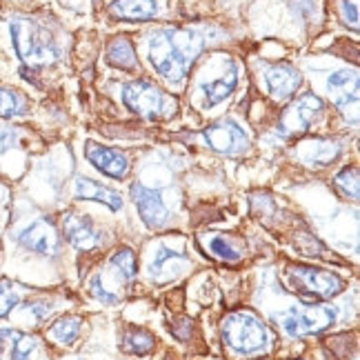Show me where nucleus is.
<instances>
[{
  "label": "nucleus",
  "instance_id": "f257e3e1",
  "mask_svg": "<svg viewBox=\"0 0 360 360\" xmlns=\"http://www.w3.org/2000/svg\"><path fill=\"white\" fill-rule=\"evenodd\" d=\"M202 38L191 30L165 27L151 34L147 45V58L156 74L169 82H180L196 60Z\"/></svg>",
  "mask_w": 360,
  "mask_h": 360
},
{
  "label": "nucleus",
  "instance_id": "f03ea898",
  "mask_svg": "<svg viewBox=\"0 0 360 360\" xmlns=\"http://www.w3.org/2000/svg\"><path fill=\"white\" fill-rule=\"evenodd\" d=\"M9 36L16 56L25 67H47L58 63L63 49L56 34L47 25L30 16H13L9 20Z\"/></svg>",
  "mask_w": 360,
  "mask_h": 360
},
{
  "label": "nucleus",
  "instance_id": "7ed1b4c3",
  "mask_svg": "<svg viewBox=\"0 0 360 360\" xmlns=\"http://www.w3.org/2000/svg\"><path fill=\"white\" fill-rule=\"evenodd\" d=\"M223 340L236 354H258L267 349L269 331L256 314L236 311L223 321Z\"/></svg>",
  "mask_w": 360,
  "mask_h": 360
},
{
  "label": "nucleus",
  "instance_id": "20e7f679",
  "mask_svg": "<svg viewBox=\"0 0 360 360\" xmlns=\"http://www.w3.org/2000/svg\"><path fill=\"white\" fill-rule=\"evenodd\" d=\"M122 103L131 109L134 114L158 120L174 116L178 109V101L174 96L165 94L160 87H156L149 80H131L122 87Z\"/></svg>",
  "mask_w": 360,
  "mask_h": 360
},
{
  "label": "nucleus",
  "instance_id": "39448f33",
  "mask_svg": "<svg viewBox=\"0 0 360 360\" xmlns=\"http://www.w3.org/2000/svg\"><path fill=\"white\" fill-rule=\"evenodd\" d=\"M289 338H302L327 329L336 321V309L329 304H311V307H292L276 316Z\"/></svg>",
  "mask_w": 360,
  "mask_h": 360
},
{
  "label": "nucleus",
  "instance_id": "423d86ee",
  "mask_svg": "<svg viewBox=\"0 0 360 360\" xmlns=\"http://www.w3.org/2000/svg\"><path fill=\"white\" fill-rule=\"evenodd\" d=\"M200 138H202L205 147H210L220 156H240L249 149L247 131L231 118L210 124V127L200 134Z\"/></svg>",
  "mask_w": 360,
  "mask_h": 360
},
{
  "label": "nucleus",
  "instance_id": "0eeeda50",
  "mask_svg": "<svg viewBox=\"0 0 360 360\" xmlns=\"http://www.w3.org/2000/svg\"><path fill=\"white\" fill-rule=\"evenodd\" d=\"M16 243L27 249V252L38 254V256H47L53 258L60 252V236L56 225L51 223L49 218H36L32 223H27L16 231Z\"/></svg>",
  "mask_w": 360,
  "mask_h": 360
},
{
  "label": "nucleus",
  "instance_id": "6e6552de",
  "mask_svg": "<svg viewBox=\"0 0 360 360\" xmlns=\"http://www.w3.org/2000/svg\"><path fill=\"white\" fill-rule=\"evenodd\" d=\"M323 109L325 105L318 96L314 94L300 96V98H296V103H292L285 109L281 122L276 124V134L281 138H292V136L304 134L309 129V124L323 114Z\"/></svg>",
  "mask_w": 360,
  "mask_h": 360
},
{
  "label": "nucleus",
  "instance_id": "1a4fd4ad",
  "mask_svg": "<svg viewBox=\"0 0 360 360\" xmlns=\"http://www.w3.org/2000/svg\"><path fill=\"white\" fill-rule=\"evenodd\" d=\"M238 74H240V69L231 58L220 60V69L216 72V76H210L198 82V91L202 96V107L212 109L220 103H225L238 87Z\"/></svg>",
  "mask_w": 360,
  "mask_h": 360
},
{
  "label": "nucleus",
  "instance_id": "9d476101",
  "mask_svg": "<svg viewBox=\"0 0 360 360\" xmlns=\"http://www.w3.org/2000/svg\"><path fill=\"white\" fill-rule=\"evenodd\" d=\"M289 281L304 294H314L321 298H331L340 294L345 289V283L340 276L325 271V269H314V267H294L289 269Z\"/></svg>",
  "mask_w": 360,
  "mask_h": 360
},
{
  "label": "nucleus",
  "instance_id": "9b49d317",
  "mask_svg": "<svg viewBox=\"0 0 360 360\" xmlns=\"http://www.w3.org/2000/svg\"><path fill=\"white\" fill-rule=\"evenodd\" d=\"M262 80H265L267 94L276 101H287L300 89L302 76L289 63H262Z\"/></svg>",
  "mask_w": 360,
  "mask_h": 360
},
{
  "label": "nucleus",
  "instance_id": "f8f14e48",
  "mask_svg": "<svg viewBox=\"0 0 360 360\" xmlns=\"http://www.w3.org/2000/svg\"><path fill=\"white\" fill-rule=\"evenodd\" d=\"M131 200L136 205L138 214H141L143 223L149 229H160L169 220L167 202H165L160 191L149 189L143 183H136V185H131Z\"/></svg>",
  "mask_w": 360,
  "mask_h": 360
},
{
  "label": "nucleus",
  "instance_id": "ddd939ff",
  "mask_svg": "<svg viewBox=\"0 0 360 360\" xmlns=\"http://www.w3.org/2000/svg\"><path fill=\"white\" fill-rule=\"evenodd\" d=\"M327 91L331 98H334V105L345 116H349V109L356 116V109H358V74H356V69H338V72L329 74Z\"/></svg>",
  "mask_w": 360,
  "mask_h": 360
},
{
  "label": "nucleus",
  "instance_id": "4468645a",
  "mask_svg": "<svg viewBox=\"0 0 360 360\" xmlns=\"http://www.w3.org/2000/svg\"><path fill=\"white\" fill-rule=\"evenodd\" d=\"M85 156L94 165L96 169H101L105 176L122 180L129 174V158L124 151L114 149V147H103L96 143H87L85 147Z\"/></svg>",
  "mask_w": 360,
  "mask_h": 360
},
{
  "label": "nucleus",
  "instance_id": "2eb2a0df",
  "mask_svg": "<svg viewBox=\"0 0 360 360\" xmlns=\"http://www.w3.org/2000/svg\"><path fill=\"white\" fill-rule=\"evenodd\" d=\"M63 231L67 240L72 243L80 252H89V249L101 245V231L94 227V223L85 216H78L74 212L65 214L63 218Z\"/></svg>",
  "mask_w": 360,
  "mask_h": 360
},
{
  "label": "nucleus",
  "instance_id": "dca6fc26",
  "mask_svg": "<svg viewBox=\"0 0 360 360\" xmlns=\"http://www.w3.org/2000/svg\"><path fill=\"white\" fill-rule=\"evenodd\" d=\"M38 349V338L20 329L0 327V360H30Z\"/></svg>",
  "mask_w": 360,
  "mask_h": 360
},
{
  "label": "nucleus",
  "instance_id": "f3484780",
  "mask_svg": "<svg viewBox=\"0 0 360 360\" xmlns=\"http://www.w3.org/2000/svg\"><path fill=\"white\" fill-rule=\"evenodd\" d=\"M189 262V256L185 252H174L169 247H158V252L149 265V278L156 283H165L183 269V265Z\"/></svg>",
  "mask_w": 360,
  "mask_h": 360
},
{
  "label": "nucleus",
  "instance_id": "a211bd4d",
  "mask_svg": "<svg viewBox=\"0 0 360 360\" xmlns=\"http://www.w3.org/2000/svg\"><path fill=\"white\" fill-rule=\"evenodd\" d=\"M74 196L78 200H96V202L109 207L112 212H120L122 210V200L118 196V191L109 189V187H103L98 183H94L91 178H85V176H78L74 180Z\"/></svg>",
  "mask_w": 360,
  "mask_h": 360
},
{
  "label": "nucleus",
  "instance_id": "6ab92c4d",
  "mask_svg": "<svg viewBox=\"0 0 360 360\" xmlns=\"http://www.w3.org/2000/svg\"><path fill=\"white\" fill-rule=\"evenodd\" d=\"M340 154V145L334 141H309V143H302L296 151V156L307 162L314 165V167H325L331 160H336Z\"/></svg>",
  "mask_w": 360,
  "mask_h": 360
},
{
  "label": "nucleus",
  "instance_id": "aec40b11",
  "mask_svg": "<svg viewBox=\"0 0 360 360\" xmlns=\"http://www.w3.org/2000/svg\"><path fill=\"white\" fill-rule=\"evenodd\" d=\"M109 13L120 20H151L158 13L156 0H114Z\"/></svg>",
  "mask_w": 360,
  "mask_h": 360
},
{
  "label": "nucleus",
  "instance_id": "412c9836",
  "mask_svg": "<svg viewBox=\"0 0 360 360\" xmlns=\"http://www.w3.org/2000/svg\"><path fill=\"white\" fill-rule=\"evenodd\" d=\"M30 114V101L18 89L0 87V118L3 120H16Z\"/></svg>",
  "mask_w": 360,
  "mask_h": 360
},
{
  "label": "nucleus",
  "instance_id": "4be33fe9",
  "mask_svg": "<svg viewBox=\"0 0 360 360\" xmlns=\"http://www.w3.org/2000/svg\"><path fill=\"white\" fill-rule=\"evenodd\" d=\"M107 60H109V65L122 69V72H136L138 69V58H136L134 45L127 38H114L112 43H109Z\"/></svg>",
  "mask_w": 360,
  "mask_h": 360
},
{
  "label": "nucleus",
  "instance_id": "5701e85b",
  "mask_svg": "<svg viewBox=\"0 0 360 360\" xmlns=\"http://www.w3.org/2000/svg\"><path fill=\"white\" fill-rule=\"evenodd\" d=\"M47 336L60 345H74L80 336V318L63 316L47 329Z\"/></svg>",
  "mask_w": 360,
  "mask_h": 360
},
{
  "label": "nucleus",
  "instance_id": "b1692460",
  "mask_svg": "<svg viewBox=\"0 0 360 360\" xmlns=\"http://www.w3.org/2000/svg\"><path fill=\"white\" fill-rule=\"evenodd\" d=\"M154 336L149 334L145 329H129L127 334L122 336V349L129 352V354H136V356H145L154 349Z\"/></svg>",
  "mask_w": 360,
  "mask_h": 360
},
{
  "label": "nucleus",
  "instance_id": "393cba45",
  "mask_svg": "<svg viewBox=\"0 0 360 360\" xmlns=\"http://www.w3.org/2000/svg\"><path fill=\"white\" fill-rule=\"evenodd\" d=\"M109 265H112V269L116 271L120 281L129 283L136 278V256L131 249H120V252H116L112 260H109Z\"/></svg>",
  "mask_w": 360,
  "mask_h": 360
},
{
  "label": "nucleus",
  "instance_id": "a878e982",
  "mask_svg": "<svg viewBox=\"0 0 360 360\" xmlns=\"http://www.w3.org/2000/svg\"><path fill=\"white\" fill-rule=\"evenodd\" d=\"M207 249L216 256V258H220V260H227V262H236V260H240V252L236 247H233L225 236H210L207 238Z\"/></svg>",
  "mask_w": 360,
  "mask_h": 360
},
{
  "label": "nucleus",
  "instance_id": "bb28decb",
  "mask_svg": "<svg viewBox=\"0 0 360 360\" xmlns=\"http://www.w3.org/2000/svg\"><path fill=\"white\" fill-rule=\"evenodd\" d=\"M20 304V294L13 283L0 281V318H7Z\"/></svg>",
  "mask_w": 360,
  "mask_h": 360
},
{
  "label": "nucleus",
  "instance_id": "cd10ccee",
  "mask_svg": "<svg viewBox=\"0 0 360 360\" xmlns=\"http://www.w3.org/2000/svg\"><path fill=\"white\" fill-rule=\"evenodd\" d=\"M22 141V131L20 127H13V124H7V122H0V158L9 151L18 149Z\"/></svg>",
  "mask_w": 360,
  "mask_h": 360
},
{
  "label": "nucleus",
  "instance_id": "c85d7f7f",
  "mask_svg": "<svg viewBox=\"0 0 360 360\" xmlns=\"http://www.w3.org/2000/svg\"><path fill=\"white\" fill-rule=\"evenodd\" d=\"M336 187H338L347 198L356 200V198H358V169H356V167H345V169L336 176Z\"/></svg>",
  "mask_w": 360,
  "mask_h": 360
},
{
  "label": "nucleus",
  "instance_id": "c756f323",
  "mask_svg": "<svg viewBox=\"0 0 360 360\" xmlns=\"http://www.w3.org/2000/svg\"><path fill=\"white\" fill-rule=\"evenodd\" d=\"M89 292H91V296H94L96 300L107 302V304H112V302H116V300L120 298V294L112 292V289H109V287L105 285V281L101 278V274H96L94 278L89 281Z\"/></svg>",
  "mask_w": 360,
  "mask_h": 360
},
{
  "label": "nucleus",
  "instance_id": "7c9ffc66",
  "mask_svg": "<svg viewBox=\"0 0 360 360\" xmlns=\"http://www.w3.org/2000/svg\"><path fill=\"white\" fill-rule=\"evenodd\" d=\"M20 311L30 314V316H32V321H34V325H38V323H43L45 318L51 314V307H49L47 302H30V304H22Z\"/></svg>",
  "mask_w": 360,
  "mask_h": 360
},
{
  "label": "nucleus",
  "instance_id": "2f4dec72",
  "mask_svg": "<svg viewBox=\"0 0 360 360\" xmlns=\"http://www.w3.org/2000/svg\"><path fill=\"white\" fill-rule=\"evenodd\" d=\"M338 11H340L342 22L345 25H352L354 30H356V27H358V5L354 3V0H340Z\"/></svg>",
  "mask_w": 360,
  "mask_h": 360
}]
</instances>
